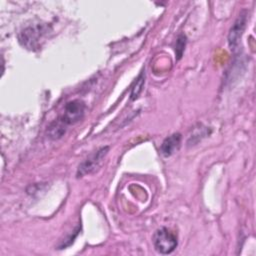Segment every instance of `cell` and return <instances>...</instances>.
<instances>
[{
	"mask_svg": "<svg viewBox=\"0 0 256 256\" xmlns=\"http://www.w3.org/2000/svg\"><path fill=\"white\" fill-rule=\"evenodd\" d=\"M50 26L47 24H34L24 28L18 38L22 46L29 50H36L41 47V43L50 32Z\"/></svg>",
	"mask_w": 256,
	"mask_h": 256,
	"instance_id": "obj_1",
	"label": "cell"
},
{
	"mask_svg": "<svg viewBox=\"0 0 256 256\" xmlns=\"http://www.w3.org/2000/svg\"><path fill=\"white\" fill-rule=\"evenodd\" d=\"M152 241L155 249L161 254L172 253L178 245L177 236L165 227L155 231L152 237Z\"/></svg>",
	"mask_w": 256,
	"mask_h": 256,
	"instance_id": "obj_2",
	"label": "cell"
},
{
	"mask_svg": "<svg viewBox=\"0 0 256 256\" xmlns=\"http://www.w3.org/2000/svg\"><path fill=\"white\" fill-rule=\"evenodd\" d=\"M109 151V147L105 146L98 149L96 152L92 153L88 156L78 167L77 169V177H82L86 174H90L94 172L98 167L102 164L105 156Z\"/></svg>",
	"mask_w": 256,
	"mask_h": 256,
	"instance_id": "obj_3",
	"label": "cell"
},
{
	"mask_svg": "<svg viewBox=\"0 0 256 256\" xmlns=\"http://www.w3.org/2000/svg\"><path fill=\"white\" fill-rule=\"evenodd\" d=\"M85 103L82 100H72L65 104L63 114L60 117L67 125L80 121L85 113Z\"/></svg>",
	"mask_w": 256,
	"mask_h": 256,
	"instance_id": "obj_4",
	"label": "cell"
},
{
	"mask_svg": "<svg viewBox=\"0 0 256 256\" xmlns=\"http://www.w3.org/2000/svg\"><path fill=\"white\" fill-rule=\"evenodd\" d=\"M247 21V13L246 11H242L238 18L235 20L234 24L230 28L229 34H228V43L231 49H236V47L239 45L241 36L243 34V31L246 26Z\"/></svg>",
	"mask_w": 256,
	"mask_h": 256,
	"instance_id": "obj_5",
	"label": "cell"
},
{
	"mask_svg": "<svg viewBox=\"0 0 256 256\" xmlns=\"http://www.w3.org/2000/svg\"><path fill=\"white\" fill-rule=\"evenodd\" d=\"M181 139H182V136L180 133H173L167 138H165L160 147L161 153L165 157H168L174 154L180 147Z\"/></svg>",
	"mask_w": 256,
	"mask_h": 256,
	"instance_id": "obj_6",
	"label": "cell"
},
{
	"mask_svg": "<svg viewBox=\"0 0 256 256\" xmlns=\"http://www.w3.org/2000/svg\"><path fill=\"white\" fill-rule=\"evenodd\" d=\"M66 127H67V124L61 118H59V119L53 121L48 126L47 135L52 140L60 139L62 136H64V134L66 132Z\"/></svg>",
	"mask_w": 256,
	"mask_h": 256,
	"instance_id": "obj_7",
	"label": "cell"
},
{
	"mask_svg": "<svg viewBox=\"0 0 256 256\" xmlns=\"http://www.w3.org/2000/svg\"><path fill=\"white\" fill-rule=\"evenodd\" d=\"M145 84V72L142 71L140 73V75L137 77V79L135 80L132 89H131V93H130V98L131 100H135L138 98V96L140 95V93L143 90Z\"/></svg>",
	"mask_w": 256,
	"mask_h": 256,
	"instance_id": "obj_8",
	"label": "cell"
},
{
	"mask_svg": "<svg viewBox=\"0 0 256 256\" xmlns=\"http://www.w3.org/2000/svg\"><path fill=\"white\" fill-rule=\"evenodd\" d=\"M185 46H186V36L184 34H180L177 37L176 44H175V53H176L177 60H179L182 57L183 52L185 50Z\"/></svg>",
	"mask_w": 256,
	"mask_h": 256,
	"instance_id": "obj_9",
	"label": "cell"
}]
</instances>
